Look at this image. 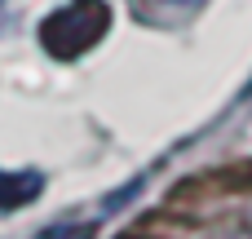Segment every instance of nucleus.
<instances>
[{"label":"nucleus","instance_id":"obj_3","mask_svg":"<svg viewBox=\"0 0 252 239\" xmlns=\"http://www.w3.org/2000/svg\"><path fill=\"white\" fill-rule=\"evenodd\" d=\"M44 239H93L89 226H62V231H49Z\"/></svg>","mask_w":252,"mask_h":239},{"label":"nucleus","instance_id":"obj_1","mask_svg":"<svg viewBox=\"0 0 252 239\" xmlns=\"http://www.w3.org/2000/svg\"><path fill=\"white\" fill-rule=\"evenodd\" d=\"M106 27H111V4L106 0H71L40 22V44H44L49 58L75 62L80 53H89L106 35Z\"/></svg>","mask_w":252,"mask_h":239},{"label":"nucleus","instance_id":"obj_2","mask_svg":"<svg viewBox=\"0 0 252 239\" xmlns=\"http://www.w3.org/2000/svg\"><path fill=\"white\" fill-rule=\"evenodd\" d=\"M40 186H44L40 173H0V213H9V208L35 200Z\"/></svg>","mask_w":252,"mask_h":239}]
</instances>
